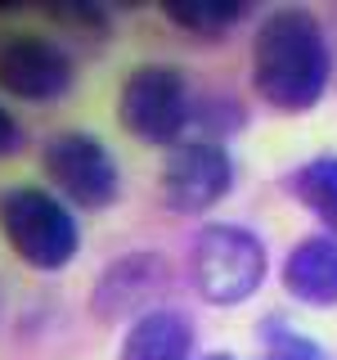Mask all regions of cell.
Returning <instances> with one entry per match:
<instances>
[{"label":"cell","mask_w":337,"mask_h":360,"mask_svg":"<svg viewBox=\"0 0 337 360\" xmlns=\"http://www.w3.org/2000/svg\"><path fill=\"white\" fill-rule=\"evenodd\" d=\"M41 172L54 194L81 212H104L121 198V167L112 149L90 131H54L41 140Z\"/></svg>","instance_id":"5b68a950"},{"label":"cell","mask_w":337,"mask_h":360,"mask_svg":"<svg viewBox=\"0 0 337 360\" xmlns=\"http://www.w3.org/2000/svg\"><path fill=\"white\" fill-rule=\"evenodd\" d=\"M171 284V266H166V257L157 252V248H131V252H121L117 262H108L99 270L95 288H90V315L95 320H140L144 311H153L149 302Z\"/></svg>","instance_id":"ba28073f"},{"label":"cell","mask_w":337,"mask_h":360,"mask_svg":"<svg viewBox=\"0 0 337 360\" xmlns=\"http://www.w3.org/2000/svg\"><path fill=\"white\" fill-rule=\"evenodd\" d=\"M279 279H284L288 297L301 302V307H315V311L337 307V239L333 234L297 239L284 252Z\"/></svg>","instance_id":"9c48e42d"},{"label":"cell","mask_w":337,"mask_h":360,"mask_svg":"<svg viewBox=\"0 0 337 360\" xmlns=\"http://www.w3.org/2000/svg\"><path fill=\"white\" fill-rule=\"evenodd\" d=\"M117 117L140 144H176L194 117V90L180 63H135L117 90Z\"/></svg>","instance_id":"277c9868"},{"label":"cell","mask_w":337,"mask_h":360,"mask_svg":"<svg viewBox=\"0 0 337 360\" xmlns=\"http://www.w3.org/2000/svg\"><path fill=\"white\" fill-rule=\"evenodd\" d=\"M202 360H234L230 352H216V356H202Z\"/></svg>","instance_id":"9a60e30c"},{"label":"cell","mask_w":337,"mask_h":360,"mask_svg":"<svg viewBox=\"0 0 337 360\" xmlns=\"http://www.w3.org/2000/svg\"><path fill=\"white\" fill-rule=\"evenodd\" d=\"M0 234H5L9 252L41 275L72 266L77 248H81L77 207L63 202L54 189L32 185V180L0 189Z\"/></svg>","instance_id":"7a4b0ae2"},{"label":"cell","mask_w":337,"mask_h":360,"mask_svg":"<svg viewBox=\"0 0 337 360\" xmlns=\"http://www.w3.org/2000/svg\"><path fill=\"white\" fill-rule=\"evenodd\" d=\"M77 82V63L54 37L14 32L0 41V90L27 104H54Z\"/></svg>","instance_id":"52a82bcc"},{"label":"cell","mask_w":337,"mask_h":360,"mask_svg":"<svg viewBox=\"0 0 337 360\" xmlns=\"http://www.w3.org/2000/svg\"><path fill=\"white\" fill-rule=\"evenodd\" d=\"M265 338H270V356L265 360H324L319 347L306 342V338L292 333V329H279V320H270Z\"/></svg>","instance_id":"4fadbf2b"},{"label":"cell","mask_w":337,"mask_h":360,"mask_svg":"<svg viewBox=\"0 0 337 360\" xmlns=\"http://www.w3.org/2000/svg\"><path fill=\"white\" fill-rule=\"evenodd\" d=\"M162 14H166V22H176L180 32H189V37L216 41L247 18V5H239V0H166Z\"/></svg>","instance_id":"7c38bea8"},{"label":"cell","mask_w":337,"mask_h":360,"mask_svg":"<svg viewBox=\"0 0 337 360\" xmlns=\"http://www.w3.org/2000/svg\"><path fill=\"white\" fill-rule=\"evenodd\" d=\"M117 360H194V320L171 307L144 311L121 333Z\"/></svg>","instance_id":"30bf717a"},{"label":"cell","mask_w":337,"mask_h":360,"mask_svg":"<svg viewBox=\"0 0 337 360\" xmlns=\"http://www.w3.org/2000/svg\"><path fill=\"white\" fill-rule=\"evenodd\" d=\"M234 189V158L225 140H185L162 167V202L176 217H202Z\"/></svg>","instance_id":"8992f818"},{"label":"cell","mask_w":337,"mask_h":360,"mask_svg":"<svg viewBox=\"0 0 337 360\" xmlns=\"http://www.w3.org/2000/svg\"><path fill=\"white\" fill-rule=\"evenodd\" d=\"M270 252L261 234L234 221L202 225L189 243V284L211 307H243L265 284Z\"/></svg>","instance_id":"3957f363"},{"label":"cell","mask_w":337,"mask_h":360,"mask_svg":"<svg viewBox=\"0 0 337 360\" xmlns=\"http://www.w3.org/2000/svg\"><path fill=\"white\" fill-rule=\"evenodd\" d=\"M18 149H22V127H18L14 112L0 104V158H9V153H18Z\"/></svg>","instance_id":"5bb4252c"},{"label":"cell","mask_w":337,"mask_h":360,"mask_svg":"<svg viewBox=\"0 0 337 360\" xmlns=\"http://www.w3.org/2000/svg\"><path fill=\"white\" fill-rule=\"evenodd\" d=\"M284 189L310 217L324 221V234L337 239V153H315L284 176Z\"/></svg>","instance_id":"8fae6325"},{"label":"cell","mask_w":337,"mask_h":360,"mask_svg":"<svg viewBox=\"0 0 337 360\" xmlns=\"http://www.w3.org/2000/svg\"><path fill=\"white\" fill-rule=\"evenodd\" d=\"M247 68L261 104L275 112H310L333 82V50L319 14L306 5H275L270 14H261Z\"/></svg>","instance_id":"6da1fadb"}]
</instances>
